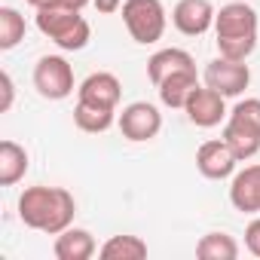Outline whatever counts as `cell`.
Here are the masks:
<instances>
[{
    "label": "cell",
    "mask_w": 260,
    "mask_h": 260,
    "mask_svg": "<svg viewBox=\"0 0 260 260\" xmlns=\"http://www.w3.org/2000/svg\"><path fill=\"white\" fill-rule=\"evenodd\" d=\"M196 86H199V74H196V68H190V71H178V74L166 77V80L156 86V92H159V101H162L166 107L184 110V104H187V98H190V92H193Z\"/></svg>",
    "instance_id": "obj_15"
},
{
    "label": "cell",
    "mask_w": 260,
    "mask_h": 260,
    "mask_svg": "<svg viewBox=\"0 0 260 260\" xmlns=\"http://www.w3.org/2000/svg\"><path fill=\"white\" fill-rule=\"evenodd\" d=\"M230 202L242 214H260V166H245L233 175Z\"/></svg>",
    "instance_id": "obj_12"
},
{
    "label": "cell",
    "mask_w": 260,
    "mask_h": 260,
    "mask_svg": "<svg viewBox=\"0 0 260 260\" xmlns=\"http://www.w3.org/2000/svg\"><path fill=\"white\" fill-rule=\"evenodd\" d=\"M52 254L58 260H89L98 254V245L92 239L89 230H80V226H68L55 236L52 242Z\"/></svg>",
    "instance_id": "obj_13"
},
{
    "label": "cell",
    "mask_w": 260,
    "mask_h": 260,
    "mask_svg": "<svg viewBox=\"0 0 260 260\" xmlns=\"http://www.w3.org/2000/svg\"><path fill=\"white\" fill-rule=\"evenodd\" d=\"M113 122H116L113 107H101V104H89V101H77V107H74V125L86 135H101Z\"/></svg>",
    "instance_id": "obj_18"
},
{
    "label": "cell",
    "mask_w": 260,
    "mask_h": 260,
    "mask_svg": "<svg viewBox=\"0 0 260 260\" xmlns=\"http://www.w3.org/2000/svg\"><path fill=\"white\" fill-rule=\"evenodd\" d=\"M202 80H205V86H211L223 98H239L248 89V83H251V68L245 61H233V58L217 55L214 61L205 64Z\"/></svg>",
    "instance_id": "obj_7"
},
{
    "label": "cell",
    "mask_w": 260,
    "mask_h": 260,
    "mask_svg": "<svg viewBox=\"0 0 260 260\" xmlns=\"http://www.w3.org/2000/svg\"><path fill=\"white\" fill-rule=\"evenodd\" d=\"M116 125H119V132H122L125 141L144 144V141H153L162 132V113L150 101H132V104H125L122 113L116 116Z\"/></svg>",
    "instance_id": "obj_6"
},
{
    "label": "cell",
    "mask_w": 260,
    "mask_h": 260,
    "mask_svg": "<svg viewBox=\"0 0 260 260\" xmlns=\"http://www.w3.org/2000/svg\"><path fill=\"white\" fill-rule=\"evenodd\" d=\"M34 89L46 101H64L74 95V68L64 55H43L34 64Z\"/></svg>",
    "instance_id": "obj_5"
},
{
    "label": "cell",
    "mask_w": 260,
    "mask_h": 260,
    "mask_svg": "<svg viewBox=\"0 0 260 260\" xmlns=\"http://www.w3.org/2000/svg\"><path fill=\"white\" fill-rule=\"evenodd\" d=\"M37 31L43 37H49L58 49L64 52H80L89 46L92 40V28L89 22L80 16V10H68V7H46L37 10Z\"/></svg>",
    "instance_id": "obj_3"
},
{
    "label": "cell",
    "mask_w": 260,
    "mask_h": 260,
    "mask_svg": "<svg viewBox=\"0 0 260 260\" xmlns=\"http://www.w3.org/2000/svg\"><path fill=\"white\" fill-rule=\"evenodd\" d=\"M101 260H144L147 257V242L141 236H110L98 248Z\"/></svg>",
    "instance_id": "obj_19"
},
{
    "label": "cell",
    "mask_w": 260,
    "mask_h": 260,
    "mask_svg": "<svg viewBox=\"0 0 260 260\" xmlns=\"http://www.w3.org/2000/svg\"><path fill=\"white\" fill-rule=\"evenodd\" d=\"M122 4H125V0H92V7H95L101 16H110V13L122 10Z\"/></svg>",
    "instance_id": "obj_25"
},
{
    "label": "cell",
    "mask_w": 260,
    "mask_h": 260,
    "mask_svg": "<svg viewBox=\"0 0 260 260\" xmlns=\"http://www.w3.org/2000/svg\"><path fill=\"white\" fill-rule=\"evenodd\" d=\"M0 86H4V101H0V110H10L13 107V95H16V86H13V77L4 71V74H0Z\"/></svg>",
    "instance_id": "obj_24"
},
{
    "label": "cell",
    "mask_w": 260,
    "mask_h": 260,
    "mask_svg": "<svg viewBox=\"0 0 260 260\" xmlns=\"http://www.w3.org/2000/svg\"><path fill=\"white\" fill-rule=\"evenodd\" d=\"M245 248H248L254 257H260V217H254V220L248 223V230H245Z\"/></svg>",
    "instance_id": "obj_23"
},
{
    "label": "cell",
    "mask_w": 260,
    "mask_h": 260,
    "mask_svg": "<svg viewBox=\"0 0 260 260\" xmlns=\"http://www.w3.org/2000/svg\"><path fill=\"white\" fill-rule=\"evenodd\" d=\"M190 68H196L193 55H190L187 49H178V46L159 49V52H153V55L147 58V77H150L153 86H159L166 77H172V74H178V71H190Z\"/></svg>",
    "instance_id": "obj_14"
},
{
    "label": "cell",
    "mask_w": 260,
    "mask_h": 260,
    "mask_svg": "<svg viewBox=\"0 0 260 260\" xmlns=\"http://www.w3.org/2000/svg\"><path fill=\"white\" fill-rule=\"evenodd\" d=\"M122 98V83L116 74L110 71H98V74H89L80 86H77V101H89V104H101V107H113L119 104Z\"/></svg>",
    "instance_id": "obj_11"
},
{
    "label": "cell",
    "mask_w": 260,
    "mask_h": 260,
    "mask_svg": "<svg viewBox=\"0 0 260 260\" xmlns=\"http://www.w3.org/2000/svg\"><path fill=\"white\" fill-rule=\"evenodd\" d=\"M196 257L199 260H236L239 242L230 233H205L196 242Z\"/></svg>",
    "instance_id": "obj_20"
},
{
    "label": "cell",
    "mask_w": 260,
    "mask_h": 260,
    "mask_svg": "<svg viewBox=\"0 0 260 260\" xmlns=\"http://www.w3.org/2000/svg\"><path fill=\"white\" fill-rule=\"evenodd\" d=\"M214 7L211 0H178L172 10V25L184 37H202L205 31L214 28Z\"/></svg>",
    "instance_id": "obj_10"
},
{
    "label": "cell",
    "mask_w": 260,
    "mask_h": 260,
    "mask_svg": "<svg viewBox=\"0 0 260 260\" xmlns=\"http://www.w3.org/2000/svg\"><path fill=\"white\" fill-rule=\"evenodd\" d=\"M236 166H239V156L233 153V147L223 138L205 141L196 150V169L208 181H226V178H233L236 175Z\"/></svg>",
    "instance_id": "obj_9"
},
{
    "label": "cell",
    "mask_w": 260,
    "mask_h": 260,
    "mask_svg": "<svg viewBox=\"0 0 260 260\" xmlns=\"http://www.w3.org/2000/svg\"><path fill=\"white\" fill-rule=\"evenodd\" d=\"M28 150L16 141H0V187H16L28 175Z\"/></svg>",
    "instance_id": "obj_17"
},
{
    "label": "cell",
    "mask_w": 260,
    "mask_h": 260,
    "mask_svg": "<svg viewBox=\"0 0 260 260\" xmlns=\"http://www.w3.org/2000/svg\"><path fill=\"white\" fill-rule=\"evenodd\" d=\"M77 202L64 187H25L19 196V220L28 230L58 236L74 223Z\"/></svg>",
    "instance_id": "obj_1"
},
{
    "label": "cell",
    "mask_w": 260,
    "mask_h": 260,
    "mask_svg": "<svg viewBox=\"0 0 260 260\" xmlns=\"http://www.w3.org/2000/svg\"><path fill=\"white\" fill-rule=\"evenodd\" d=\"M89 4H92V0H61V7H68V10H80V13H83Z\"/></svg>",
    "instance_id": "obj_26"
},
{
    "label": "cell",
    "mask_w": 260,
    "mask_h": 260,
    "mask_svg": "<svg viewBox=\"0 0 260 260\" xmlns=\"http://www.w3.org/2000/svg\"><path fill=\"white\" fill-rule=\"evenodd\" d=\"M25 40V16L16 7H0V49L10 52Z\"/></svg>",
    "instance_id": "obj_21"
},
{
    "label": "cell",
    "mask_w": 260,
    "mask_h": 260,
    "mask_svg": "<svg viewBox=\"0 0 260 260\" xmlns=\"http://www.w3.org/2000/svg\"><path fill=\"white\" fill-rule=\"evenodd\" d=\"M122 25L135 43L150 46L159 43L169 28V13L162 0H125L122 4Z\"/></svg>",
    "instance_id": "obj_4"
},
{
    "label": "cell",
    "mask_w": 260,
    "mask_h": 260,
    "mask_svg": "<svg viewBox=\"0 0 260 260\" xmlns=\"http://www.w3.org/2000/svg\"><path fill=\"white\" fill-rule=\"evenodd\" d=\"M223 141L233 147V153L239 156V162L251 159V156L260 153V128L226 116V122H223Z\"/></svg>",
    "instance_id": "obj_16"
},
{
    "label": "cell",
    "mask_w": 260,
    "mask_h": 260,
    "mask_svg": "<svg viewBox=\"0 0 260 260\" xmlns=\"http://www.w3.org/2000/svg\"><path fill=\"white\" fill-rule=\"evenodd\" d=\"M34 10H46V7H61V0H28Z\"/></svg>",
    "instance_id": "obj_27"
},
{
    "label": "cell",
    "mask_w": 260,
    "mask_h": 260,
    "mask_svg": "<svg viewBox=\"0 0 260 260\" xmlns=\"http://www.w3.org/2000/svg\"><path fill=\"white\" fill-rule=\"evenodd\" d=\"M226 116H230V119H239V122H248V125H254V128H260V98H245V101H239Z\"/></svg>",
    "instance_id": "obj_22"
},
{
    "label": "cell",
    "mask_w": 260,
    "mask_h": 260,
    "mask_svg": "<svg viewBox=\"0 0 260 260\" xmlns=\"http://www.w3.org/2000/svg\"><path fill=\"white\" fill-rule=\"evenodd\" d=\"M257 28H260V22H257L254 7L242 4V0H233V4L220 7V13L214 16L217 52L233 61H248V55L257 49Z\"/></svg>",
    "instance_id": "obj_2"
},
{
    "label": "cell",
    "mask_w": 260,
    "mask_h": 260,
    "mask_svg": "<svg viewBox=\"0 0 260 260\" xmlns=\"http://www.w3.org/2000/svg\"><path fill=\"white\" fill-rule=\"evenodd\" d=\"M184 113L193 125L199 128H214L220 122H226V98L220 92H214L211 86H196L184 104Z\"/></svg>",
    "instance_id": "obj_8"
}]
</instances>
